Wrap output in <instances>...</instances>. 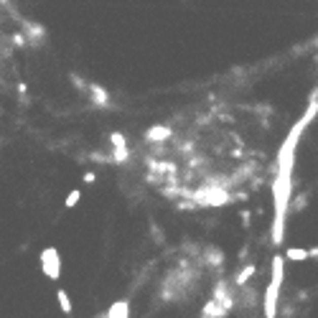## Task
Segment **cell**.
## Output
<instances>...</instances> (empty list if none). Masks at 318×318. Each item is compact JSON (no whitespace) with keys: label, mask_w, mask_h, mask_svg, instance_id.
<instances>
[{"label":"cell","mask_w":318,"mask_h":318,"mask_svg":"<svg viewBox=\"0 0 318 318\" xmlns=\"http://www.w3.org/2000/svg\"><path fill=\"white\" fill-rule=\"evenodd\" d=\"M282 275H285V257L275 255L272 257V280H270V285L265 290V318H275L277 315V295H280Z\"/></svg>","instance_id":"obj_1"},{"label":"cell","mask_w":318,"mask_h":318,"mask_svg":"<svg viewBox=\"0 0 318 318\" xmlns=\"http://www.w3.org/2000/svg\"><path fill=\"white\" fill-rule=\"evenodd\" d=\"M39 260H41V270H44L51 280H56V277L61 275V260H59V252H56L54 247H49Z\"/></svg>","instance_id":"obj_2"},{"label":"cell","mask_w":318,"mask_h":318,"mask_svg":"<svg viewBox=\"0 0 318 318\" xmlns=\"http://www.w3.org/2000/svg\"><path fill=\"white\" fill-rule=\"evenodd\" d=\"M173 132H171V127H166V125H155V127H150L148 132H145V140L148 143H163V140H168Z\"/></svg>","instance_id":"obj_3"},{"label":"cell","mask_w":318,"mask_h":318,"mask_svg":"<svg viewBox=\"0 0 318 318\" xmlns=\"http://www.w3.org/2000/svg\"><path fill=\"white\" fill-rule=\"evenodd\" d=\"M285 257H288V260H293V262H303V260H308V257H310V250H300V247H290V250L285 252Z\"/></svg>","instance_id":"obj_4"},{"label":"cell","mask_w":318,"mask_h":318,"mask_svg":"<svg viewBox=\"0 0 318 318\" xmlns=\"http://www.w3.org/2000/svg\"><path fill=\"white\" fill-rule=\"evenodd\" d=\"M56 300H59V305H61V310L69 315L72 313V300H69V295H66V290H59L56 293Z\"/></svg>","instance_id":"obj_5"},{"label":"cell","mask_w":318,"mask_h":318,"mask_svg":"<svg viewBox=\"0 0 318 318\" xmlns=\"http://www.w3.org/2000/svg\"><path fill=\"white\" fill-rule=\"evenodd\" d=\"M107 318H127V303L122 300V303L112 305V310H110V315H107Z\"/></svg>","instance_id":"obj_6"},{"label":"cell","mask_w":318,"mask_h":318,"mask_svg":"<svg viewBox=\"0 0 318 318\" xmlns=\"http://www.w3.org/2000/svg\"><path fill=\"white\" fill-rule=\"evenodd\" d=\"M89 89H92V97H94V102L104 107V104H107V92H104L102 87H94V84H92Z\"/></svg>","instance_id":"obj_7"},{"label":"cell","mask_w":318,"mask_h":318,"mask_svg":"<svg viewBox=\"0 0 318 318\" xmlns=\"http://www.w3.org/2000/svg\"><path fill=\"white\" fill-rule=\"evenodd\" d=\"M255 270H257L255 265H247V267H244V270H242V272L237 275V280H234V282H237V285H244V282H247V280H250V277L255 275Z\"/></svg>","instance_id":"obj_8"},{"label":"cell","mask_w":318,"mask_h":318,"mask_svg":"<svg viewBox=\"0 0 318 318\" xmlns=\"http://www.w3.org/2000/svg\"><path fill=\"white\" fill-rule=\"evenodd\" d=\"M127 158H130V150H127V148H115V150H112V161H115V163H125Z\"/></svg>","instance_id":"obj_9"},{"label":"cell","mask_w":318,"mask_h":318,"mask_svg":"<svg viewBox=\"0 0 318 318\" xmlns=\"http://www.w3.org/2000/svg\"><path fill=\"white\" fill-rule=\"evenodd\" d=\"M82 199V194L79 191H69V196H66V209H72V206H77V201Z\"/></svg>","instance_id":"obj_10"},{"label":"cell","mask_w":318,"mask_h":318,"mask_svg":"<svg viewBox=\"0 0 318 318\" xmlns=\"http://www.w3.org/2000/svg\"><path fill=\"white\" fill-rule=\"evenodd\" d=\"M84 181H87V184H92V181H94V173H92V171H87V173H84Z\"/></svg>","instance_id":"obj_11"},{"label":"cell","mask_w":318,"mask_h":318,"mask_svg":"<svg viewBox=\"0 0 318 318\" xmlns=\"http://www.w3.org/2000/svg\"><path fill=\"white\" fill-rule=\"evenodd\" d=\"M308 99H318V89H313V94H310Z\"/></svg>","instance_id":"obj_12"},{"label":"cell","mask_w":318,"mask_h":318,"mask_svg":"<svg viewBox=\"0 0 318 318\" xmlns=\"http://www.w3.org/2000/svg\"><path fill=\"white\" fill-rule=\"evenodd\" d=\"M201 318H206V315H201Z\"/></svg>","instance_id":"obj_13"}]
</instances>
